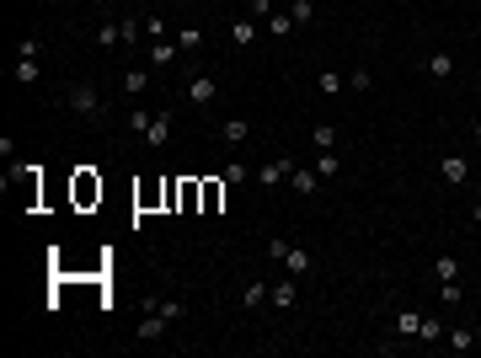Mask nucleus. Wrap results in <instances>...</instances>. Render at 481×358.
I'll use <instances>...</instances> for the list:
<instances>
[{"mask_svg":"<svg viewBox=\"0 0 481 358\" xmlns=\"http://www.w3.org/2000/svg\"><path fill=\"white\" fill-rule=\"evenodd\" d=\"M64 102H70L75 112H81V118H102V91H96V86H70V91H64Z\"/></svg>","mask_w":481,"mask_h":358,"instance_id":"f257e3e1","label":"nucleus"},{"mask_svg":"<svg viewBox=\"0 0 481 358\" xmlns=\"http://www.w3.org/2000/svg\"><path fill=\"white\" fill-rule=\"evenodd\" d=\"M267 305H273V311H294V305H300V289H294V273H289V278H278V284L267 289Z\"/></svg>","mask_w":481,"mask_h":358,"instance_id":"f03ea898","label":"nucleus"},{"mask_svg":"<svg viewBox=\"0 0 481 358\" xmlns=\"http://www.w3.org/2000/svg\"><path fill=\"white\" fill-rule=\"evenodd\" d=\"M439 177H444L449 187H465V182H470V161L465 156H444V161H439Z\"/></svg>","mask_w":481,"mask_h":358,"instance_id":"7ed1b4c3","label":"nucleus"},{"mask_svg":"<svg viewBox=\"0 0 481 358\" xmlns=\"http://www.w3.org/2000/svg\"><path fill=\"white\" fill-rule=\"evenodd\" d=\"M289 171H294V161L278 156V161H267V166H257V182H262V187H278V182H289Z\"/></svg>","mask_w":481,"mask_h":358,"instance_id":"20e7f679","label":"nucleus"},{"mask_svg":"<svg viewBox=\"0 0 481 358\" xmlns=\"http://www.w3.org/2000/svg\"><path fill=\"white\" fill-rule=\"evenodd\" d=\"M144 144H150V150H166V144H171V118H166V112H156V118H150Z\"/></svg>","mask_w":481,"mask_h":358,"instance_id":"39448f33","label":"nucleus"},{"mask_svg":"<svg viewBox=\"0 0 481 358\" xmlns=\"http://www.w3.org/2000/svg\"><path fill=\"white\" fill-rule=\"evenodd\" d=\"M214 91H219V86L209 81V75H192V81H187V102H192V108H209V102H214Z\"/></svg>","mask_w":481,"mask_h":358,"instance_id":"423d86ee","label":"nucleus"},{"mask_svg":"<svg viewBox=\"0 0 481 358\" xmlns=\"http://www.w3.org/2000/svg\"><path fill=\"white\" fill-rule=\"evenodd\" d=\"M166 316H161V311H150V316H144V321H139V342H161V332H166Z\"/></svg>","mask_w":481,"mask_h":358,"instance_id":"0eeeda50","label":"nucleus"},{"mask_svg":"<svg viewBox=\"0 0 481 358\" xmlns=\"http://www.w3.org/2000/svg\"><path fill=\"white\" fill-rule=\"evenodd\" d=\"M144 311H161L166 316V321H182V316H187V305H182V299H139Z\"/></svg>","mask_w":481,"mask_h":358,"instance_id":"6e6552de","label":"nucleus"},{"mask_svg":"<svg viewBox=\"0 0 481 358\" xmlns=\"http://www.w3.org/2000/svg\"><path fill=\"white\" fill-rule=\"evenodd\" d=\"M428 75H433V81H449V75H455V54H444V48L428 54Z\"/></svg>","mask_w":481,"mask_h":358,"instance_id":"1a4fd4ad","label":"nucleus"},{"mask_svg":"<svg viewBox=\"0 0 481 358\" xmlns=\"http://www.w3.org/2000/svg\"><path fill=\"white\" fill-rule=\"evenodd\" d=\"M289 187H294V192H305V198H311V192L321 187V171H300V166H294V171H289Z\"/></svg>","mask_w":481,"mask_h":358,"instance_id":"9d476101","label":"nucleus"},{"mask_svg":"<svg viewBox=\"0 0 481 358\" xmlns=\"http://www.w3.org/2000/svg\"><path fill=\"white\" fill-rule=\"evenodd\" d=\"M230 43L236 48H246V43H257V16H240L236 27H230Z\"/></svg>","mask_w":481,"mask_h":358,"instance_id":"9b49d317","label":"nucleus"},{"mask_svg":"<svg viewBox=\"0 0 481 358\" xmlns=\"http://www.w3.org/2000/svg\"><path fill=\"white\" fill-rule=\"evenodd\" d=\"M219 134H225L230 144H246V139H252V123H246V118H225V123H219Z\"/></svg>","mask_w":481,"mask_h":358,"instance_id":"f8f14e48","label":"nucleus"},{"mask_svg":"<svg viewBox=\"0 0 481 358\" xmlns=\"http://www.w3.org/2000/svg\"><path fill=\"white\" fill-rule=\"evenodd\" d=\"M444 347H449V353H470V347H476V332L455 326V332H444Z\"/></svg>","mask_w":481,"mask_h":358,"instance_id":"ddd939ff","label":"nucleus"},{"mask_svg":"<svg viewBox=\"0 0 481 358\" xmlns=\"http://www.w3.org/2000/svg\"><path fill=\"white\" fill-rule=\"evenodd\" d=\"M171 59H177V43H166V37H156V43H150V64H156V70H166Z\"/></svg>","mask_w":481,"mask_h":358,"instance_id":"4468645a","label":"nucleus"},{"mask_svg":"<svg viewBox=\"0 0 481 358\" xmlns=\"http://www.w3.org/2000/svg\"><path fill=\"white\" fill-rule=\"evenodd\" d=\"M284 267H289V273H294V278H305V273H311V251H300V246H289Z\"/></svg>","mask_w":481,"mask_h":358,"instance_id":"2eb2a0df","label":"nucleus"},{"mask_svg":"<svg viewBox=\"0 0 481 358\" xmlns=\"http://www.w3.org/2000/svg\"><path fill=\"white\" fill-rule=\"evenodd\" d=\"M262 299H267V284H262V278H252V284L240 289V305H246V311H257Z\"/></svg>","mask_w":481,"mask_h":358,"instance_id":"dca6fc26","label":"nucleus"},{"mask_svg":"<svg viewBox=\"0 0 481 358\" xmlns=\"http://www.w3.org/2000/svg\"><path fill=\"white\" fill-rule=\"evenodd\" d=\"M342 86H348V81H342L337 70H321V75H315V91H321V96H337Z\"/></svg>","mask_w":481,"mask_h":358,"instance_id":"f3484780","label":"nucleus"},{"mask_svg":"<svg viewBox=\"0 0 481 358\" xmlns=\"http://www.w3.org/2000/svg\"><path fill=\"white\" fill-rule=\"evenodd\" d=\"M144 86H150V70H139V64H134V70H123V91H134V96H139Z\"/></svg>","mask_w":481,"mask_h":358,"instance_id":"a211bd4d","label":"nucleus"},{"mask_svg":"<svg viewBox=\"0 0 481 358\" xmlns=\"http://www.w3.org/2000/svg\"><path fill=\"white\" fill-rule=\"evenodd\" d=\"M417 326H422L417 311H401V316H396V337H417Z\"/></svg>","mask_w":481,"mask_h":358,"instance_id":"6ab92c4d","label":"nucleus"},{"mask_svg":"<svg viewBox=\"0 0 481 358\" xmlns=\"http://www.w3.org/2000/svg\"><path fill=\"white\" fill-rule=\"evenodd\" d=\"M315 171H321V182H326V177H337V171H342V161H337V150H321V161H315Z\"/></svg>","mask_w":481,"mask_h":358,"instance_id":"aec40b11","label":"nucleus"},{"mask_svg":"<svg viewBox=\"0 0 481 358\" xmlns=\"http://www.w3.org/2000/svg\"><path fill=\"white\" fill-rule=\"evenodd\" d=\"M417 337H422V342H444V326L433 321V316H422V326H417Z\"/></svg>","mask_w":481,"mask_h":358,"instance_id":"412c9836","label":"nucleus"},{"mask_svg":"<svg viewBox=\"0 0 481 358\" xmlns=\"http://www.w3.org/2000/svg\"><path fill=\"white\" fill-rule=\"evenodd\" d=\"M75 198H81V203H91V198H102V182H91V177H81V182H75Z\"/></svg>","mask_w":481,"mask_h":358,"instance_id":"4be33fe9","label":"nucleus"},{"mask_svg":"<svg viewBox=\"0 0 481 358\" xmlns=\"http://www.w3.org/2000/svg\"><path fill=\"white\" fill-rule=\"evenodd\" d=\"M439 299H444V305H460V299H465V289H460V278H444V289H439Z\"/></svg>","mask_w":481,"mask_h":358,"instance_id":"5701e85b","label":"nucleus"},{"mask_svg":"<svg viewBox=\"0 0 481 358\" xmlns=\"http://www.w3.org/2000/svg\"><path fill=\"white\" fill-rule=\"evenodd\" d=\"M16 81L33 86V81H37V59H22V54H16Z\"/></svg>","mask_w":481,"mask_h":358,"instance_id":"b1692460","label":"nucleus"},{"mask_svg":"<svg viewBox=\"0 0 481 358\" xmlns=\"http://www.w3.org/2000/svg\"><path fill=\"white\" fill-rule=\"evenodd\" d=\"M289 16H294V27H305V22L315 16V6H311V0H294V6H289Z\"/></svg>","mask_w":481,"mask_h":358,"instance_id":"393cba45","label":"nucleus"},{"mask_svg":"<svg viewBox=\"0 0 481 358\" xmlns=\"http://www.w3.org/2000/svg\"><path fill=\"white\" fill-rule=\"evenodd\" d=\"M118 33H123V43H139V33H144V27H139V16H123V22H118Z\"/></svg>","mask_w":481,"mask_h":358,"instance_id":"a878e982","label":"nucleus"},{"mask_svg":"<svg viewBox=\"0 0 481 358\" xmlns=\"http://www.w3.org/2000/svg\"><path fill=\"white\" fill-rule=\"evenodd\" d=\"M198 43H204V33H198V27H182V37H177V48H182V54H192Z\"/></svg>","mask_w":481,"mask_h":358,"instance_id":"bb28decb","label":"nucleus"},{"mask_svg":"<svg viewBox=\"0 0 481 358\" xmlns=\"http://www.w3.org/2000/svg\"><path fill=\"white\" fill-rule=\"evenodd\" d=\"M267 33H273V37H289V33H294V16H267Z\"/></svg>","mask_w":481,"mask_h":358,"instance_id":"cd10ccee","label":"nucleus"},{"mask_svg":"<svg viewBox=\"0 0 481 358\" xmlns=\"http://www.w3.org/2000/svg\"><path fill=\"white\" fill-rule=\"evenodd\" d=\"M96 43H102V48H112V43H123V33H118V22H108V27H96Z\"/></svg>","mask_w":481,"mask_h":358,"instance_id":"c85d7f7f","label":"nucleus"},{"mask_svg":"<svg viewBox=\"0 0 481 358\" xmlns=\"http://www.w3.org/2000/svg\"><path fill=\"white\" fill-rule=\"evenodd\" d=\"M246 177H257V171L240 166V161H230V166H225V182H246Z\"/></svg>","mask_w":481,"mask_h":358,"instance_id":"c756f323","label":"nucleus"},{"mask_svg":"<svg viewBox=\"0 0 481 358\" xmlns=\"http://www.w3.org/2000/svg\"><path fill=\"white\" fill-rule=\"evenodd\" d=\"M311 139L321 144V150H337V129H311Z\"/></svg>","mask_w":481,"mask_h":358,"instance_id":"7c9ffc66","label":"nucleus"},{"mask_svg":"<svg viewBox=\"0 0 481 358\" xmlns=\"http://www.w3.org/2000/svg\"><path fill=\"white\" fill-rule=\"evenodd\" d=\"M246 16H257V22H267V16H273V0H252V6H246Z\"/></svg>","mask_w":481,"mask_h":358,"instance_id":"2f4dec72","label":"nucleus"},{"mask_svg":"<svg viewBox=\"0 0 481 358\" xmlns=\"http://www.w3.org/2000/svg\"><path fill=\"white\" fill-rule=\"evenodd\" d=\"M444 278H460V262H455V257H439V284H444Z\"/></svg>","mask_w":481,"mask_h":358,"instance_id":"473e14b6","label":"nucleus"},{"mask_svg":"<svg viewBox=\"0 0 481 358\" xmlns=\"http://www.w3.org/2000/svg\"><path fill=\"white\" fill-rule=\"evenodd\" d=\"M470 219H476V225H481V198H476V209H470Z\"/></svg>","mask_w":481,"mask_h":358,"instance_id":"72a5a7b5","label":"nucleus"},{"mask_svg":"<svg viewBox=\"0 0 481 358\" xmlns=\"http://www.w3.org/2000/svg\"><path fill=\"white\" fill-rule=\"evenodd\" d=\"M476 139H481V123H476Z\"/></svg>","mask_w":481,"mask_h":358,"instance_id":"f704fd0d","label":"nucleus"},{"mask_svg":"<svg viewBox=\"0 0 481 358\" xmlns=\"http://www.w3.org/2000/svg\"><path fill=\"white\" fill-rule=\"evenodd\" d=\"M289 6H294V0H289Z\"/></svg>","mask_w":481,"mask_h":358,"instance_id":"c9c22d12","label":"nucleus"}]
</instances>
